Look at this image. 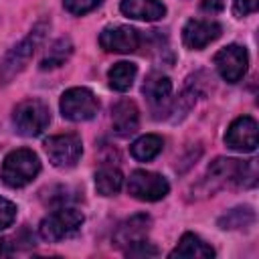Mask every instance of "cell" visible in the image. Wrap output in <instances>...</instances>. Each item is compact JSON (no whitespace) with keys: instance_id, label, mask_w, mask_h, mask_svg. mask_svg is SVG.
<instances>
[{"instance_id":"1","label":"cell","mask_w":259,"mask_h":259,"mask_svg":"<svg viewBox=\"0 0 259 259\" xmlns=\"http://www.w3.org/2000/svg\"><path fill=\"white\" fill-rule=\"evenodd\" d=\"M253 166L235 158H217L202 178L200 186H204V194H212L225 186H247L249 182L255 184Z\"/></svg>"},{"instance_id":"2","label":"cell","mask_w":259,"mask_h":259,"mask_svg":"<svg viewBox=\"0 0 259 259\" xmlns=\"http://www.w3.org/2000/svg\"><path fill=\"white\" fill-rule=\"evenodd\" d=\"M38 172H40L38 156L28 148H18L4 158L0 168V178L10 188H22L30 184Z\"/></svg>"},{"instance_id":"3","label":"cell","mask_w":259,"mask_h":259,"mask_svg":"<svg viewBox=\"0 0 259 259\" xmlns=\"http://www.w3.org/2000/svg\"><path fill=\"white\" fill-rule=\"evenodd\" d=\"M45 28H47V22H38V24L28 32V36H24L16 47H12V49L4 55V59H2V63H0V83H2V85L10 83V81L28 65V61H30L32 55H34V49H36L38 42L42 40Z\"/></svg>"},{"instance_id":"4","label":"cell","mask_w":259,"mask_h":259,"mask_svg":"<svg viewBox=\"0 0 259 259\" xmlns=\"http://www.w3.org/2000/svg\"><path fill=\"white\" fill-rule=\"evenodd\" d=\"M85 217L79 208L75 206H59L55 208L51 214H47L40 225H38V235L49 241V243H57L61 239L71 237L73 233L79 231V227L83 225Z\"/></svg>"},{"instance_id":"5","label":"cell","mask_w":259,"mask_h":259,"mask_svg":"<svg viewBox=\"0 0 259 259\" xmlns=\"http://www.w3.org/2000/svg\"><path fill=\"white\" fill-rule=\"evenodd\" d=\"M51 121V111L40 99H26L20 101L12 111V123L16 132L24 138L40 136Z\"/></svg>"},{"instance_id":"6","label":"cell","mask_w":259,"mask_h":259,"mask_svg":"<svg viewBox=\"0 0 259 259\" xmlns=\"http://www.w3.org/2000/svg\"><path fill=\"white\" fill-rule=\"evenodd\" d=\"M59 107H61V113H63L65 119H69V121H87L97 113L99 101H97V97L91 89L71 87L61 95Z\"/></svg>"},{"instance_id":"7","label":"cell","mask_w":259,"mask_h":259,"mask_svg":"<svg viewBox=\"0 0 259 259\" xmlns=\"http://www.w3.org/2000/svg\"><path fill=\"white\" fill-rule=\"evenodd\" d=\"M45 152L55 168H73L83 154V144L77 134H59L45 140Z\"/></svg>"},{"instance_id":"8","label":"cell","mask_w":259,"mask_h":259,"mask_svg":"<svg viewBox=\"0 0 259 259\" xmlns=\"http://www.w3.org/2000/svg\"><path fill=\"white\" fill-rule=\"evenodd\" d=\"M170 184L162 174L156 172H148V170H134L127 178V192L138 198V200H146V202H154L160 200L168 194Z\"/></svg>"},{"instance_id":"9","label":"cell","mask_w":259,"mask_h":259,"mask_svg":"<svg viewBox=\"0 0 259 259\" xmlns=\"http://www.w3.org/2000/svg\"><path fill=\"white\" fill-rule=\"evenodd\" d=\"M214 67L219 71V75L227 81V83H237L243 79V75L247 73L249 67V55L243 47L239 45H227L225 49H221L214 55Z\"/></svg>"},{"instance_id":"10","label":"cell","mask_w":259,"mask_h":259,"mask_svg":"<svg viewBox=\"0 0 259 259\" xmlns=\"http://www.w3.org/2000/svg\"><path fill=\"white\" fill-rule=\"evenodd\" d=\"M225 144L231 148V150H237V152H253L259 144V127H257V121L251 117V115H241L237 117L227 134H225Z\"/></svg>"},{"instance_id":"11","label":"cell","mask_w":259,"mask_h":259,"mask_svg":"<svg viewBox=\"0 0 259 259\" xmlns=\"http://www.w3.org/2000/svg\"><path fill=\"white\" fill-rule=\"evenodd\" d=\"M140 42H142L140 32L127 24L105 26L99 34L101 49L109 51V53H134V51H138Z\"/></svg>"},{"instance_id":"12","label":"cell","mask_w":259,"mask_h":259,"mask_svg":"<svg viewBox=\"0 0 259 259\" xmlns=\"http://www.w3.org/2000/svg\"><path fill=\"white\" fill-rule=\"evenodd\" d=\"M223 32V26L214 20H200V18H192L184 24L182 28V40L188 49L200 51L204 49L208 42L217 40Z\"/></svg>"},{"instance_id":"13","label":"cell","mask_w":259,"mask_h":259,"mask_svg":"<svg viewBox=\"0 0 259 259\" xmlns=\"http://www.w3.org/2000/svg\"><path fill=\"white\" fill-rule=\"evenodd\" d=\"M152 111L156 113V117H160V113L164 115L168 111L170 105V95H172V81L162 75V73H150L144 87H142Z\"/></svg>"},{"instance_id":"14","label":"cell","mask_w":259,"mask_h":259,"mask_svg":"<svg viewBox=\"0 0 259 259\" xmlns=\"http://www.w3.org/2000/svg\"><path fill=\"white\" fill-rule=\"evenodd\" d=\"M150 225H152V221L148 214H134L117 227V231L113 235V243L117 247H130L138 241H144L150 231Z\"/></svg>"},{"instance_id":"15","label":"cell","mask_w":259,"mask_h":259,"mask_svg":"<svg viewBox=\"0 0 259 259\" xmlns=\"http://www.w3.org/2000/svg\"><path fill=\"white\" fill-rule=\"evenodd\" d=\"M111 121L119 136H130V134L138 132L140 113H138L136 103L132 99H119L111 107Z\"/></svg>"},{"instance_id":"16","label":"cell","mask_w":259,"mask_h":259,"mask_svg":"<svg viewBox=\"0 0 259 259\" xmlns=\"http://www.w3.org/2000/svg\"><path fill=\"white\" fill-rule=\"evenodd\" d=\"M119 10L136 20H160L166 14L162 0H121Z\"/></svg>"},{"instance_id":"17","label":"cell","mask_w":259,"mask_h":259,"mask_svg":"<svg viewBox=\"0 0 259 259\" xmlns=\"http://www.w3.org/2000/svg\"><path fill=\"white\" fill-rule=\"evenodd\" d=\"M214 255L212 247L206 245L198 235L194 233H184L178 241V245L170 251L168 257H188V259H210Z\"/></svg>"},{"instance_id":"18","label":"cell","mask_w":259,"mask_h":259,"mask_svg":"<svg viewBox=\"0 0 259 259\" xmlns=\"http://www.w3.org/2000/svg\"><path fill=\"white\" fill-rule=\"evenodd\" d=\"M121 184H123V174L119 172V168L115 166H101L97 172H95V188L101 196H113L121 190Z\"/></svg>"},{"instance_id":"19","label":"cell","mask_w":259,"mask_h":259,"mask_svg":"<svg viewBox=\"0 0 259 259\" xmlns=\"http://www.w3.org/2000/svg\"><path fill=\"white\" fill-rule=\"evenodd\" d=\"M162 146H164V140L156 134H146L142 138H138L132 146H130V152L136 160L140 162H150L154 160L160 152H162Z\"/></svg>"},{"instance_id":"20","label":"cell","mask_w":259,"mask_h":259,"mask_svg":"<svg viewBox=\"0 0 259 259\" xmlns=\"http://www.w3.org/2000/svg\"><path fill=\"white\" fill-rule=\"evenodd\" d=\"M136 73H138V69H136L134 63H127V61H119V63H115V65L107 71L109 87L115 89V91H127V89L134 85Z\"/></svg>"},{"instance_id":"21","label":"cell","mask_w":259,"mask_h":259,"mask_svg":"<svg viewBox=\"0 0 259 259\" xmlns=\"http://www.w3.org/2000/svg\"><path fill=\"white\" fill-rule=\"evenodd\" d=\"M73 53V42L71 38H59L51 45V49L47 51V55L40 61V69H55L59 65H63L69 55Z\"/></svg>"},{"instance_id":"22","label":"cell","mask_w":259,"mask_h":259,"mask_svg":"<svg viewBox=\"0 0 259 259\" xmlns=\"http://www.w3.org/2000/svg\"><path fill=\"white\" fill-rule=\"evenodd\" d=\"M255 221V214L251 208L247 206H239V208H233L231 212H227L225 217L219 219V225L223 229H241V227H247Z\"/></svg>"},{"instance_id":"23","label":"cell","mask_w":259,"mask_h":259,"mask_svg":"<svg viewBox=\"0 0 259 259\" xmlns=\"http://www.w3.org/2000/svg\"><path fill=\"white\" fill-rule=\"evenodd\" d=\"M103 0H63V6L67 12L75 14V16H83L91 10H95L97 6H101Z\"/></svg>"},{"instance_id":"24","label":"cell","mask_w":259,"mask_h":259,"mask_svg":"<svg viewBox=\"0 0 259 259\" xmlns=\"http://www.w3.org/2000/svg\"><path fill=\"white\" fill-rule=\"evenodd\" d=\"M125 255L127 257H154V255H158V249L144 239V241H138V243L125 247Z\"/></svg>"},{"instance_id":"25","label":"cell","mask_w":259,"mask_h":259,"mask_svg":"<svg viewBox=\"0 0 259 259\" xmlns=\"http://www.w3.org/2000/svg\"><path fill=\"white\" fill-rule=\"evenodd\" d=\"M16 219V204L0 196V231L10 227Z\"/></svg>"},{"instance_id":"26","label":"cell","mask_w":259,"mask_h":259,"mask_svg":"<svg viewBox=\"0 0 259 259\" xmlns=\"http://www.w3.org/2000/svg\"><path fill=\"white\" fill-rule=\"evenodd\" d=\"M233 6H235V12L239 16H247V14H253L259 6V0H233Z\"/></svg>"},{"instance_id":"27","label":"cell","mask_w":259,"mask_h":259,"mask_svg":"<svg viewBox=\"0 0 259 259\" xmlns=\"http://www.w3.org/2000/svg\"><path fill=\"white\" fill-rule=\"evenodd\" d=\"M223 6H225V2H223V0H202V2H200V10L210 12V14L221 12V10H223Z\"/></svg>"},{"instance_id":"28","label":"cell","mask_w":259,"mask_h":259,"mask_svg":"<svg viewBox=\"0 0 259 259\" xmlns=\"http://www.w3.org/2000/svg\"><path fill=\"white\" fill-rule=\"evenodd\" d=\"M12 255V245L8 243V239L0 237V257H8Z\"/></svg>"}]
</instances>
